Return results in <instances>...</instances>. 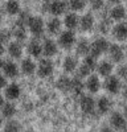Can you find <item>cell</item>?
Instances as JSON below:
<instances>
[{"mask_svg": "<svg viewBox=\"0 0 127 132\" xmlns=\"http://www.w3.org/2000/svg\"><path fill=\"white\" fill-rule=\"evenodd\" d=\"M27 27L29 28V32L35 36V38L42 37V35L45 32V23L40 16H30Z\"/></svg>", "mask_w": 127, "mask_h": 132, "instance_id": "6da1fadb", "label": "cell"}, {"mask_svg": "<svg viewBox=\"0 0 127 132\" xmlns=\"http://www.w3.org/2000/svg\"><path fill=\"white\" fill-rule=\"evenodd\" d=\"M68 8L69 5H68V2H65V0H52V2L46 3V11L54 17L64 15Z\"/></svg>", "mask_w": 127, "mask_h": 132, "instance_id": "7a4b0ae2", "label": "cell"}, {"mask_svg": "<svg viewBox=\"0 0 127 132\" xmlns=\"http://www.w3.org/2000/svg\"><path fill=\"white\" fill-rule=\"evenodd\" d=\"M58 46H61L62 49H72L76 44V35H74L73 30H64L60 33V37H58Z\"/></svg>", "mask_w": 127, "mask_h": 132, "instance_id": "3957f363", "label": "cell"}, {"mask_svg": "<svg viewBox=\"0 0 127 132\" xmlns=\"http://www.w3.org/2000/svg\"><path fill=\"white\" fill-rule=\"evenodd\" d=\"M109 48H110L109 41L106 40L105 37H99V38H97V40L91 44L90 53H89V54H91V56H94V57L98 58L102 53H105L106 50H109Z\"/></svg>", "mask_w": 127, "mask_h": 132, "instance_id": "277c9868", "label": "cell"}, {"mask_svg": "<svg viewBox=\"0 0 127 132\" xmlns=\"http://www.w3.org/2000/svg\"><path fill=\"white\" fill-rule=\"evenodd\" d=\"M57 52H58V44L53 38H45L44 42H42V54L46 58H50L56 56Z\"/></svg>", "mask_w": 127, "mask_h": 132, "instance_id": "5b68a950", "label": "cell"}, {"mask_svg": "<svg viewBox=\"0 0 127 132\" xmlns=\"http://www.w3.org/2000/svg\"><path fill=\"white\" fill-rule=\"evenodd\" d=\"M53 71H54V65L49 58L41 60L37 65V74L40 77H49L53 74Z\"/></svg>", "mask_w": 127, "mask_h": 132, "instance_id": "8992f818", "label": "cell"}, {"mask_svg": "<svg viewBox=\"0 0 127 132\" xmlns=\"http://www.w3.org/2000/svg\"><path fill=\"white\" fill-rule=\"evenodd\" d=\"M80 106L82 111L88 115H91L95 111V101L90 95H82L80 101Z\"/></svg>", "mask_w": 127, "mask_h": 132, "instance_id": "52a82bcc", "label": "cell"}, {"mask_svg": "<svg viewBox=\"0 0 127 132\" xmlns=\"http://www.w3.org/2000/svg\"><path fill=\"white\" fill-rule=\"evenodd\" d=\"M110 124L114 129L116 131H122L126 129L127 126V119L124 118V115H122L121 112H114L110 118Z\"/></svg>", "mask_w": 127, "mask_h": 132, "instance_id": "ba28073f", "label": "cell"}, {"mask_svg": "<svg viewBox=\"0 0 127 132\" xmlns=\"http://www.w3.org/2000/svg\"><path fill=\"white\" fill-rule=\"evenodd\" d=\"M121 81L116 77H107L105 81V89L107 90L110 94H118L121 91Z\"/></svg>", "mask_w": 127, "mask_h": 132, "instance_id": "9c48e42d", "label": "cell"}, {"mask_svg": "<svg viewBox=\"0 0 127 132\" xmlns=\"http://www.w3.org/2000/svg\"><path fill=\"white\" fill-rule=\"evenodd\" d=\"M62 69L68 74L74 73L78 69V60L74 56H66L65 60H64V62H62Z\"/></svg>", "mask_w": 127, "mask_h": 132, "instance_id": "30bf717a", "label": "cell"}, {"mask_svg": "<svg viewBox=\"0 0 127 132\" xmlns=\"http://www.w3.org/2000/svg\"><path fill=\"white\" fill-rule=\"evenodd\" d=\"M95 20L91 13H85L82 17H80V28L82 32H89L94 28Z\"/></svg>", "mask_w": 127, "mask_h": 132, "instance_id": "8fae6325", "label": "cell"}, {"mask_svg": "<svg viewBox=\"0 0 127 132\" xmlns=\"http://www.w3.org/2000/svg\"><path fill=\"white\" fill-rule=\"evenodd\" d=\"M61 28H62V21L58 17H53L50 19L48 23H46V30L49 35L52 36H56L61 33Z\"/></svg>", "mask_w": 127, "mask_h": 132, "instance_id": "7c38bea8", "label": "cell"}, {"mask_svg": "<svg viewBox=\"0 0 127 132\" xmlns=\"http://www.w3.org/2000/svg\"><path fill=\"white\" fill-rule=\"evenodd\" d=\"M64 25L66 27V29L69 30H74L76 28L80 27V17L77 13L74 12H70V13H66L65 19H64Z\"/></svg>", "mask_w": 127, "mask_h": 132, "instance_id": "4fadbf2b", "label": "cell"}, {"mask_svg": "<svg viewBox=\"0 0 127 132\" xmlns=\"http://www.w3.org/2000/svg\"><path fill=\"white\" fill-rule=\"evenodd\" d=\"M28 54L32 57H40L41 54H42V44L38 41V38H33L29 44H28Z\"/></svg>", "mask_w": 127, "mask_h": 132, "instance_id": "5bb4252c", "label": "cell"}, {"mask_svg": "<svg viewBox=\"0 0 127 132\" xmlns=\"http://www.w3.org/2000/svg\"><path fill=\"white\" fill-rule=\"evenodd\" d=\"M21 94V89L17 83H11V85H7L5 87V98L8 101H16V99L20 96Z\"/></svg>", "mask_w": 127, "mask_h": 132, "instance_id": "9a60e30c", "label": "cell"}, {"mask_svg": "<svg viewBox=\"0 0 127 132\" xmlns=\"http://www.w3.org/2000/svg\"><path fill=\"white\" fill-rule=\"evenodd\" d=\"M3 71H4V75L8 77V78H16L19 75V68L13 61H4Z\"/></svg>", "mask_w": 127, "mask_h": 132, "instance_id": "2e32d148", "label": "cell"}, {"mask_svg": "<svg viewBox=\"0 0 127 132\" xmlns=\"http://www.w3.org/2000/svg\"><path fill=\"white\" fill-rule=\"evenodd\" d=\"M90 46H91V44L86 38H80L76 44V52H77L78 56L86 57L90 53Z\"/></svg>", "mask_w": 127, "mask_h": 132, "instance_id": "e0dca14e", "label": "cell"}, {"mask_svg": "<svg viewBox=\"0 0 127 132\" xmlns=\"http://www.w3.org/2000/svg\"><path fill=\"white\" fill-rule=\"evenodd\" d=\"M7 52L12 58H20L23 56V45H21V42H19V41L9 42Z\"/></svg>", "mask_w": 127, "mask_h": 132, "instance_id": "ac0fdd59", "label": "cell"}, {"mask_svg": "<svg viewBox=\"0 0 127 132\" xmlns=\"http://www.w3.org/2000/svg\"><path fill=\"white\" fill-rule=\"evenodd\" d=\"M21 71H23L25 75H32L36 70H37V65L32 61V58H24L21 61Z\"/></svg>", "mask_w": 127, "mask_h": 132, "instance_id": "d6986e66", "label": "cell"}, {"mask_svg": "<svg viewBox=\"0 0 127 132\" xmlns=\"http://www.w3.org/2000/svg\"><path fill=\"white\" fill-rule=\"evenodd\" d=\"M86 89L91 93V94H95L98 93L99 89H101V81L97 75H89V78L86 81Z\"/></svg>", "mask_w": 127, "mask_h": 132, "instance_id": "ffe728a7", "label": "cell"}, {"mask_svg": "<svg viewBox=\"0 0 127 132\" xmlns=\"http://www.w3.org/2000/svg\"><path fill=\"white\" fill-rule=\"evenodd\" d=\"M113 36L118 40V41H123L127 38V25L126 24H116L113 28Z\"/></svg>", "mask_w": 127, "mask_h": 132, "instance_id": "44dd1931", "label": "cell"}, {"mask_svg": "<svg viewBox=\"0 0 127 132\" xmlns=\"http://www.w3.org/2000/svg\"><path fill=\"white\" fill-rule=\"evenodd\" d=\"M109 54L114 62H121L124 57V53H123V49L119 46V45H110L109 48Z\"/></svg>", "mask_w": 127, "mask_h": 132, "instance_id": "7402d4cb", "label": "cell"}, {"mask_svg": "<svg viewBox=\"0 0 127 132\" xmlns=\"http://www.w3.org/2000/svg\"><path fill=\"white\" fill-rule=\"evenodd\" d=\"M113 107V102L110 101V98H106V96H101L97 102V108L101 114H106L109 112Z\"/></svg>", "mask_w": 127, "mask_h": 132, "instance_id": "603a6c76", "label": "cell"}, {"mask_svg": "<svg viewBox=\"0 0 127 132\" xmlns=\"http://www.w3.org/2000/svg\"><path fill=\"white\" fill-rule=\"evenodd\" d=\"M110 17L114 21H121L122 19H124L126 17V9H124V7H122L119 4H116L115 7H113L111 11H110Z\"/></svg>", "mask_w": 127, "mask_h": 132, "instance_id": "cb8c5ba5", "label": "cell"}, {"mask_svg": "<svg viewBox=\"0 0 127 132\" xmlns=\"http://www.w3.org/2000/svg\"><path fill=\"white\" fill-rule=\"evenodd\" d=\"M20 3L17 0H8L5 3V12L11 16H15V15H19L20 13Z\"/></svg>", "mask_w": 127, "mask_h": 132, "instance_id": "d4e9b609", "label": "cell"}, {"mask_svg": "<svg viewBox=\"0 0 127 132\" xmlns=\"http://www.w3.org/2000/svg\"><path fill=\"white\" fill-rule=\"evenodd\" d=\"M2 115L7 119H12L16 115V106L11 102L4 103L3 107H2Z\"/></svg>", "mask_w": 127, "mask_h": 132, "instance_id": "484cf974", "label": "cell"}, {"mask_svg": "<svg viewBox=\"0 0 127 132\" xmlns=\"http://www.w3.org/2000/svg\"><path fill=\"white\" fill-rule=\"evenodd\" d=\"M12 36L16 38V41L23 42L27 38V29L23 25H15V28L12 29Z\"/></svg>", "mask_w": 127, "mask_h": 132, "instance_id": "4316f807", "label": "cell"}, {"mask_svg": "<svg viewBox=\"0 0 127 132\" xmlns=\"http://www.w3.org/2000/svg\"><path fill=\"white\" fill-rule=\"evenodd\" d=\"M86 4H88V0H69L68 2V5L73 12H81V11L85 9Z\"/></svg>", "mask_w": 127, "mask_h": 132, "instance_id": "83f0119b", "label": "cell"}, {"mask_svg": "<svg viewBox=\"0 0 127 132\" xmlns=\"http://www.w3.org/2000/svg\"><path fill=\"white\" fill-rule=\"evenodd\" d=\"M97 69L102 77H109L113 71V65L109 61H102L99 65H97Z\"/></svg>", "mask_w": 127, "mask_h": 132, "instance_id": "f1b7e54d", "label": "cell"}, {"mask_svg": "<svg viewBox=\"0 0 127 132\" xmlns=\"http://www.w3.org/2000/svg\"><path fill=\"white\" fill-rule=\"evenodd\" d=\"M83 89H85V85L82 83V81H81V78L77 75L76 78H73L72 79V91L76 94V95H82V91H83Z\"/></svg>", "mask_w": 127, "mask_h": 132, "instance_id": "f546056e", "label": "cell"}, {"mask_svg": "<svg viewBox=\"0 0 127 132\" xmlns=\"http://www.w3.org/2000/svg\"><path fill=\"white\" fill-rule=\"evenodd\" d=\"M57 87L61 90V91H68L72 89V79L69 78V77H65V75H62L58 78L57 81Z\"/></svg>", "mask_w": 127, "mask_h": 132, "instance_id": "4dcf8cb0", "label": "cell"}, {"mask_svg": "<svg viewBox=\"0 0 127 132\" xmlns=\"http://www.w3.org/2000/svg\"><path fill=\"white\" fill-rule=\"evenodd\" d=\"M4 132H21V124L15 119H9L4 127Z\"/></svg>", "mask_w": 127, "mask_h": 132, "instance_id": "1f68e13d", "label": "cell"}, {"mask_svg": "<svg viewBox=\"0 0 127 132\" xmlns=\"http://www.w3.org/2000/svg\"><path fill=\"white\" fill-rule=\"evenodd\" d=\"M11 37H12V30L9 29H0V42L3 44H9L11 42Z\"/></svg>", "mask_w": 127, "mask_h": 132, "instance_id": "d6a6232c", "label": "cell"}, {"mask_svg": "<svg viewBox=\"0 0 127 132\" xmlns=\"http://www.w3.org/2000/svg\"><path fill=\"white\" fill-rule=\"evenodd\" d=\"M78 77L80 78H83V77H88V75H90L91 74V71H93V69L90 68L89 65H86L85 62H82V65L81 66H78Z\"/></svg>", "mask_w": 127, "mask_h": 132, "instance_id": "836d02e7", "label": "cell"}, {"mask_svg": "<svg viewBox=\"0 0 127 132\" xmlns=\"http://www.w3.org/2000/svg\"><path fill=\"white\" fill-rule=\"evenodd\" d=\"M110 25H111V21L109 19H102V21L98 24V30L102 35H106V33L110 30Z\"/></svg>", "mask_w": 127, "mask_h": 132, "instance_id": "e575fe53", "label": "cell"}, {"mask_svg": "<svg viewBox=\"0 0 127 132\" xmlns=\"http://www.w3.org/2000/svg\"><path fill=\"white\" fill-rule=\"evenodd\" d=\"M30 15L28 12H21L19 13V19L16 21V25H23V27H27L28 25V20H29Z\"/></svg>", "mask_w": 127, "mask_h": 132, "instance_id": "d590c367", "label": "cell"}, {"mask_svg": "<svg viewBox=\"0 0 127 132\" xmlns=\"http://www.w3.org/2000/svg\"><path fill=\"white\" fill-rule=\"evenodd\" d=\"M89 4L93 11H101L105 7V0H89Z\"/></svg>", "mask_w": 127, "mask_h": 132, "instance_id": "8d00e7d4", "label": "cell"}, {"mask_svg": "<svg viewBox=\"0 0 127 132\" xmlns=\"http://www.w3.org/2000/svg\"><path fill=\"white\" fill-rule=\"evenodd\" d=\"M116 75L122 79H127V66L126 65H121L118 69H116Z\"/></svg>", "mask_w": 127, "mask_h": 132, "instance_id": "74e56055", "label": "cell"}, {"mask_svg": "<svg viewBox=\"0 0 127 132\" xmlns=\"http://www.w3.org/2000/svg\"><path fill=\"white\" fill-rule=\"evenodd\" d=\"M4 87H7V77L0 74V90L4 89Z\"/></svg>", "mask_w": 127, "mask_h": 132, "instance_id": "f35d334b", "label": "cell"}, {"mask_svg": "<svg viewBox=\"0 0 127 132\" xmlns=\"http://www.w3.org/2000/svg\"><path fill=\"white\" fill-rule=\"evenodd\" d=\"M99 132H114V131H113L110 127H102Z\"/></svg>", "mask_w": 127, "mask_h": 132, "instance_id": "ab89813d", "label": "cell"}, {"mask_svg": "<svg viewBox=\"0 0 127 132\" xmlns=\"http://www.w3.org/2000/svg\"><path fill=\"white\" fill-rule=\"evenodd\" d=\"M5 102H4V98H3V95L2 94H0V108H2L3 107V104H4Z\"/></svg>", "mask_w": 127, "mask_h": 132, "instance_id": "60d3db41", "label": "cell"}, {"mask_svg": "<svg viewBox=\"0 0 127 132\" xmlns=\"http://www.w3.org/2000/svg\"><path fill=\"white\" fill-rule=\"evenodd\" d=\"M5 52V49H4V45H3V44L2 42H0V56H2V54Z\"/></svg>", "mask_w": 127, "mask_h": 132, "instance_id": "b9f144b4", "label": "cell"}, {"mask_svg": "<svg viewBox=\"0 0 127 132\" xmlns=\"http://www.w3.org/2000/svg\"><path fill=\"white\" fill-rule=\"evenodd\" d=\"M123 96H124V98L127 99V85H126V86L123 87Z\"/></svg>", "mask_w": 127, "mask_h": 132, "instance_id": "7bdbcfd3", "label": "cell"}, {"mask_svg": "<svg viewBox=\"0 0 127 132\" xmlns=\"http://www.w3.org/2000/svg\"><path fill=\"white\" fill-rule=\"evenodd\" d=\"M110 3H114V4H118V3H121L122 0H109Z\"/></svg>", "mask_w": 127, "mask_h": 132, "instance_id": "ee69618b", "label": "cell"}, {"mask_svg": "<svg viewBox=\"0 0 127 132\" xmlns=\"http://www.w3.org/2000/svg\"><path fill=\"white\" fill-rule=\"evenodd\" d=\"M3 66H4V61L0 58V70H3Z\"/></svg>", "mask_w": 127, "mask_h": 132, "instance_id": "f6af8a7d", "label": "cell"}, {"mask_svg": "<svg viewBox=\"0 0 127 132\" xmlns=\"http://www.w3.org/2000/svg\"><path fill=\"white\" fill-rule=\"evenodd\" d=\"M124 118H126V119H127V106H126V107H124Z\"/></svg>", "mask_w": 127, "mask_h": 132, "instance_id": "bcb514c9", "label": "cell"}, {"mask_svg": "<svg viewBox=\"0 0 127 132\" xmlns=\"http://www.w3.org/2000/svg\"><path fill=\"white\" fill-rule=\"evenodd\" d=\"M24 132H35V131H33V129H25Z\"/></svg>", "mask_w": 127, "mask_h": 132, "instance_id": "7dc6e473", "label": "cell"}, {"mask_svg": "<svg viewBox=\"0 0 127 132\" xmlns=\"http://www.w3.org/2000/svg\"><path fill=\"white\" fill-rule=\"evenodd\" d=\"M2 124H3V118L0 116V126H2Z\"/></svg>", "mask_w": 127, "mask_h": 132, "instance_id": "c3c4849f", "label": "cell"}, {"mask_svg": "<svg viewBox=\"0 0 127 132\" xmlns=\"http://www.w3.org/2000/svg\"><path fill=\"white\" fill-rule=\"evenodd\" d=\"M42 2H45V3H49V2H52V0H42Z\"/></svg>", "mask_w": 127, "mask_h": 132, "instance_id": "681fc988", "label": "cell"}, {"mask_svg": "<svg viewBox=\"0 0 127 132\" xmlns=\"http://www.w3.org/2000/svg\"><path fill=\"white\" fill-rule=\"evenodd\" d=\"M2 20H3V19H2V15H0V24H2Z\"/></svg>", "mask_w": 127, "mask_h": 132, "instance_id": "f907efd6", "label": "cell"}, {"mask_svg": "<svg viewBox=\"0 0 127 132\" xmlns=\"http://www.w3.org/2000/svg\"><path fill=\"white\" fill-rule=\"evenodd\" d=\"M126 132H127V129H126Z\"/></svg>", "mask_w": 127, "mask_h": 132, "instance_id": "816d5d0a", "label": "cell"}]
</instances>
